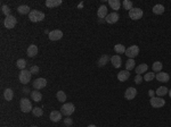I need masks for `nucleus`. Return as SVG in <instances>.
I'll return each mask as SVG.
<instances>
[{"instance_id": "nucleus-1", "label": "nucleus", "mask_w": 171, "mask_h": 127, "mask_svg": "<svg viewBox=\"0 0 171 127\" xmlns=\"http://www.w3.org/2000/svg\"><path fill=\"white\" fill-rule=\"evenodd\" d=\"M29 18L31 22L37 23V22H41L45 19V14L39 12V10H31V13L29 14Z\"/></svg>"}, {"instance_id": "nucleus-2", "label": "nucleus", "mask_w": 171, "mask_h": 127, "mask_svg": "<svg viewBox=\"0 0 171 127\" xmlns=\"http://www.w3.org/2000/svg\"><path fill=\"white\" fill-rule=\"evenodd\" d=\"M20 107H21V110L23 111V113H30V111H32L33 110V108H32V103L31 101L27 99V98H23V99H21V102H20Z\"/></svg>"}, {"instance_id": "nucleus-3", "label": "nucleus", "mask_w": 171, "mask_h": 127, "mask_svg": "<svg viewBox=\"0 0 171 127\" xmlns=\"http://www.w3.org/2000/svg\"><path fill=\"white\" fill-rule=\"evenodd\" d=\"M74 110H75V107L71 102L64 103L62 106V108H61V113H62V115H64V116H71V115L74 113Z\"/></svg>"}, {"instance_id": "nucleus-4", "label": "nucleus", "mask_w": 171, "mask_h": 127, "mask_svg": "<svg viewBox=\"0 0 171 127\" xmlns=\"http://www.w3.org/2000/svg\"><path fill=\"white\" fill-rule=\"evenodd\" d=\"M31 72L30 70H27V69H23V70H21V73H20V76H18V79H20V82L21 83H23V84H27L30 81H31Z\"/></svg>"}, {"instance_id": "nucleus-5", "label": "nucleus", "mask_w": 171, "mask_h": 127, "mask_svg": "<svg viewBox=\"0 0 171 127\" xmlns=\"http://www.w3.org/2000/svg\"><path fill=\"white\" fill-rule=\"evenodd\" d=\"M143 15H144V13L140 8H132L131 10H129V17L133 21L140 19L143 17Z\"/></svg>"}, {"instance_id": "nucleus-6", "label": "nucleus", "mask_w": 171, "mask_h": 127, "mask_svg": "<svg viewBox=\"0 0 171 127\" xmlns=\"http://www.w3.org/2000/svg\"><path fill=\"white\" fill-rule=\"evenodd\" d=\"M16 23H17V19L14 17L13 15H9V16H6V18H5V21H3V24H5V27H7V28H14L15 25H16Z\"/></svg>"}, {"instance_id": "nucleus-7", "label": "nucleus", "mask_w": 171, "mask_h": 127, "mask_svg": "<svg viewBox=\"0 0 171 127\" xmlns=\"http://www.w3.org/2000/svg\"><path fill=\"white\" fill-rule=\"evenodd\" d=\"M138 53H139L138 46H131L128 49H126V56H128L130 59H133L136 56H138Z\"/></svg>"}, {"instance_id": "nucleus-8", "label": "nucleus", "mask_w": 171, "mask_h": 127, "mask_svg": "<svg viewBox=\"0 0 171 127\" xmlns=\"http://www.w3.org/2000/svg\"><path fill=\"white\" fill-rule=\"evenodd\" d=\"M149 103H151V106L153 107V108H161V107H163L164 104H165V100H163L162 98H151V100H149Z\"/></svg>"}, {"instance_id": "nucleus-9", "label": "nucleus", "mask_w": 171, "mask_h": 127, "mask_svg": "<svg viewBox=\"0 0 171 127\" xmlns=\"http://www.w3.org/2000/svg\"><path fill=\"white\" fill-rule=\"evenodd\" d=\"M46 85H47V81H46V78H37V79L33 82V88H34L36 90L43 89Z\"/></svg>"}, {"instance_id": "nucleus-10", "label": "nucleus", "mask_w": 171, "mask_h": 127, "mask_svg": "<svg viewBox=\"0 0 171 127\" xmlns=\"http://www.w3.org/2000/svg\"><path fill=\"white\" fill-rule=\"evenodd\" d=\"M48 35H49V40H52V41H57V40L62 39V37H63V32H62L61 30H54V31H52Z\"/></svg>"}, {"instance_id": "nucleus-11", "label": "nucleus", "mask_w": 171, "mask_h": 127, "mask_svg": "<svg viewBox=\"0 0 171 127\" xmlns=\"http://www.w3.org/2000/svg\"><path fill=\"white\" fill-rule=\"evenodd\" d=\"M137 95V90L135 88H128L126 90V93H124V98L127 100H132L135 99V97Z\"/></svg>"}, {"instance_id": "nucleus-12", "label": "nucleus", "mask_w": 171, "mask_h": 127, "mask_svg": "<svg viewBox=\"0 0 171 127\" xmlns=\"http://www.w3.org/2000/svg\"><path fill=\"white\" fill-rule=\"evenodd\" d=\"M119 18H120V16H119V14L117 12H114V13L112 14H108L107 16H106V22L108 23V24H114V23H117L119 21Z\"/></svg>"}, {"instance_id": "nucleus-13", "label": "nucleus", "mask_w": 171, "mask_h": 127, "mask_svg": "<svg viewBox=\"0 0 171 127\" xmlns=\"http://www.w3.org/2000/svg\"><path fill=\"white\" fill-rule=\"evenodd\" d=\"M129 77H130L129 70H121V72L118 74V79L120 81V82H126Z\"/></svg>"}, {"instance_id": "nucleus-14", "label": "nucleus", "mask_w": 171, "mask_h": 127, "mask_svg": "<svg viewBox=\"0 0 171 127\" xmlns=\"http://www.w3.org/2000/svg\"><path fill=\"white\" fill-rule=\"evenodd\" d=\"M155 78L158 79V82H164V83H167V82H169L170 76H169V74H167V73H158V74L155 75Z\"/></svg>"}, {"instance_id": "nucleus-15", "label": "nucleus", "mask_w": 171, "mask_h": 127, "mask_svg": "<svg viewBox=\"0 0 171 127\" xmlns=\"http://www.w3.org/2000/svg\"><path fill=\"white\" fill-rule=\"evenodd\" d=\"M27 56L29 57H36L38 55V47L36 44H31L29 48H27Z\"/></svg>"}, {"instance_id": "nucleus-16", "label": "nucleus", "mask_w": 171, "mask_h": 127, "mask_svg": "<svg viewBox=\"0 0 171 127\" xmlns=\"http://www.w3.org/2000/svg\"><path fill=\"white\" fill-rule=\"evenodd\" d=\"M62 119V113L61 111H57V110H54L53 113L50 114V120L54 123H57Z\"/></svg>"}, {"instance_id": "nucleus-17", "label": "nucleus", "mask_w": 171, "mask_h": 127, "mask_svg": "<svg viewBox=\"0 0 171 127\" xmlns=\"http://www.w3.org/2000/svg\"><path fill=\"white\" fill-rule=\"evenodd\" d=\"M111 63L113 65V67H115V68H120L121 67V57L120 56H113L112 58H111Z\"/></svg>"}, {"instance_id": "nucleus-18", "label": "nucleus", "mask_w": 171, "mask_h": 127, "mask_svg": "<svg viewBox=\"0 0 171 127\" xmlns=\"http://www.w3.org/2000/svg\"><path fill=\"white\" fill-rule=\"evenodd\" d=\"M108 5H110L111 8H112L113 10H115L117 13H118V10L120 9V7H121V2H120L119 0H108Z\"/></svg>"}, {"instance_id": "nucleus-19", "label": "nucleus", "mask_w": 171, "mask_h": 127, "mask_svg": "<svg viewBox=\"0 0 171 127\" xmlns=\"http://www.w3.org/2000/svg\"><path fill=\"white\" fill-rule=\"evenodd\" d=\"M97 15H98L99 18H105L106 16H107V7L104 6V5H102V6L98 8Z\"/></svg>"}, {"instance_id": "nucleus-20", "label": "nucleus", "mask_w": 171, "mask_h": 127, "mask_svg": "<svg viewBox=\"0 0 171 127\" xmlns=\"http://www.w3.org/2000/svg\"><path fill=\"white\" fill-rule=\"evenodd\" d=\"M147 69H148V66H147L146 64H142V65L137 66L135 70H136L137 75H142L143 73H146V72H147Z\"/></svg>"}, {"instance_id": "nucleus-21", "label": "nucleus", "mask_w": 171, "mask_h": 127, "mask_svg": "<svg viewBox=\"0 0 171 127\" xmlns=\"http://www.w3.org/2000/svg\"><path fill=\"white\" fill-rule=\"evenodd\" d=\"M108 60H111V58H110L107 55H103V56L98 59V63H97L98 67H103V66H105Z\"/></svg>"}, {"instance_id": "nucleus-22", "label": "nucleus", "mask_w": 171, "mask_h": 127, "mask_svg": "<svg viewBox=\"0 0 171 127\" xmlns=\"http://www.w3.org/2000/svg\"><path fill=\"white\" fill-rule=\"evenodd\" d=\"M3 97L7 101H12L14 98V92L12 89H6L3 91Z\"/></svg>"}, {"instance_id": "nucleus-23", "label": "nucleus", "mask_w": 171, "mask_h": 127, "mask_svg": "<svg viewBox=\"0 0 171 127\" xmlns=\"http://www.w3.org/2000/svg\"><path fill=\"white\" fill-rule=\"evenodd\" d=\"M62 3V0H47L46 1V6L48 8H53V7H57Z\"/></svg>"}, {"instance_id": "nucleus-24", "label": "nucleus", "mask_w": 171, "mask_h": 127, "mask_svg": "<svg viewBox=\"0 0 171 127\" xmlns=\"http://www.w3.org/2000/svg\"><path fill=\"white\" fill-rule=\"evenodd\" d=\"M153 13L156 14V15H161V14H163L164 13V6H163V5H161V3L155 5V6L153 7Z\"/></svg>"}, {"instance_id": "nucleus-25", "label": "nucleus", "mask_w": 171, "mask_h": 127, "mask_svg": "<svg viewBox=\"0 0 171 127\" xmlns=\"http://www.w3.org/2000/svg\"><path fill=\"white\" fill-rule=\"evenodd\" d=\"M31 98L36 102H39L42 99V94L40 93L39 91H33V92H31Z\"/></svg>"}, {"instance_id": "nucleus-26", "label": "nucleus", "mask_w": 171, "mask_h": 127, "mask_svg": "<svg viewBox=\"0 0 171 127\" xmlns=\"http://www.w3.org/2000/svg\"><path fill=\"white\" fill-rule=\"evenodd\" d=\"M17 12L21 14V15H25V14H30V7L27 6V5H22V6H20L18 8H17Z\"/></svg>"}, {"instance_id": "nucleus-27", "label": "nucleus", "mask_w": 171, "mask_h": 127, "mask_svg": "<svg viewBox=\"0 0 171 127\" xmlns=\"http://www.w3.org/2000/svg\"><path fill=\"white\" fill-rule=\"evenodd\" d=\"M167 93H169V90L167 89L165 86H161V88H158L156 90V94H158V97H163V95H165Z\"/></svg>"}, {"instance_id": "nucleus-28", "label": "nucleus", "mask_w": 171, "mask_h": 127, "mask_svg": "<svg viewBox=\"0 0 171 127\" xmlns=\"http://www.w3.org/2000/svg\"><path fill=\"white\" fill-rule=\"evenodd\" d=\"M162 63L161 61H155V63L153 64V66H152V68H153V72H155V73H158V72H161L162 70Z\"/></svg>"}, {"instance_id": "nucleus-29", "label": "nucleus", "mask_w": 171, "mask_h": 127, "mask_svg": "<svg viewBox=\"0 0 171 127\" xmlns=\"http://www.w3.org/2000/svg\"><path fill=\"white\" fill-rule=\"evenodd\" d=\"M56 97H57V100H58L59 102H65L66 101V94L63 92V91H58L57 94H56Z\"/></svg>"}, {"instance_id": "nucleus-30", "label": "nucleus", "mask_w": 171, "mask_h": 127, "mask_svg": "<svg viewBox=\"0 0 171 127\" xmlns=\"http://www.w3.org/2000/svg\"><path fill=\"white\" fill-rule=\"evenodd\" d=\"M16 66L20 68V69H24L25 68V66H27V60L25 59H18L17 61H16Z\"/></svg>"}, {"instance_id": "nucleus-31", "label": "nucleus", "mask_w": 171, "mask_h": 127, "mask_svg": "<svg viewBox=\"0 0 171 127\" xmlns=\"http://www.w3.org/2000/svg\"><path fill=\"white\" fill-rule=\"evenodd\" d=\"M135 59H129L127 63H126V69L127 70H131L135 68Z\"/></svg>"}, {"instance_id": "nucleus-32", "label": "nucleus", "mask_w": 171, "mask_h": 127, "mask_svg": "<svg viewBox=\"0 0 171 127\" xmlns=\"http://www.w3.org/2000/svg\"><path fill=\"white\" fill-rule=\"evenodd\" d=\"M155 78V74L152 72V73H146L144 75V81L146 82H151V81H153Z\"/></svg>"}, {"instance_id": "nucleus-33", "label": "nucleus", "mask_w": 171, "mask_h": 127, "mask_svg": "<svg viewBox=\"0 0 171 127\" xmlns=\"http://www.w3.org/2000/svg\"><path fill=\"white\" fill-rule=\"evenodd\" d=\"M32 114H33V116L41 117V116L43 115V111H42V109H41V108H39V107H36V108H33V110H32Z\"/></svg>"}, {"instance_id": "nucleus-34", "label": "nucleus", "mask_w": 171, "mask_h": 127, "mask_svg": "<svg viewBox=\"0 0 171 127\" xmlns=\"http://www.w3.org/2000/svg\"><path fill=\"white\" fill-rule=\"evenodd\" d=\"M122 5H123L124 9H127V10H131L132 9V1H130V0H124L122 2Z\"/></svg>"}, {"instance_id": "nucleus-35", "label": "nucleus", "mask_w": 171, "mask_h": 127, "mask_svg": "<svg viewBox=\"0 0 171 127\" xmlns=\"http://www.w3.org/2000/svg\"><path fill=\"white\" fill-rule=\"evenodd\" d=\"M114 50L118 53H124L126 52V48L122 44H117V46H114Z\"/></svg>"}, {"instance_id": "nucleus-36", "label": "nucleus", "mask_w": 171, "mask_h": 127, "mask_svg": "<svg viewBox=\"0 0 171 127\" xmlns=\"http://www.w3.org/2000/svg\"><path fill=\"white\" fill-rule=\"evenodd\" d=\"M1 12L3 15H6V16H9L10 15V8L7 6V5H3L2 7H1Z\"/></svg>"}, {"instance_id": "nucleus-37", "label": "nucleus", "mask_w": 171, "mask_h": 127, "mask_svg": "<svg viewBox=\"0 0 171 127\" xmlns=\"http://www.w3.org/2000/svg\"><path fill=\"white\" fill-rule=\"evenodd\" d=\"M30 72H31V74H38L39 73V67L38 66H32L30 68Z\"/></svg>"}, {"instance_id": "nucleus-38", "label": "nucleus", "mask_w": 171, "mask_h": 127, "mask_svg": "<svg viewBox=\"0 0 171 127\" xmlns=\"http://www.w3.org/2000/svg\"><path fill=\"white\" fill-rule=\"evenodd\" d=\"M64 124H65V126L71 127V125L73 124V121H72L71 118H65V119H64Z\"/></svg>"}, {"instance_id": "nucleus-39", "label": "nucleus", "mask_w": 171, "mask_h": 127, "mask_svg": "<svg viewBox=\"0 0 171 127\" xmlns=\"http://www.w3.org/2000/svg\"><path fill=\"white\" fill-rule=\"evenodd\" d=\"M143 82V77H142V75H137V76L135 77V83L136 84H140Z\"/></svg>"}, {"instance_id": "nucleus-40", "label": "nucleus", "mask_w": 171, "mask_h": 127, "mask_svg": "<svg viewBox=\"0 0 171 127\" xmlns=\"http://www.w3.org/2000/svg\"><path fill=\"white\" fill-rule=\"evenodd\" d=\"M148 94H149L151 98H154V91H153V90H149V91H148Z\"/></svg>"}, {"instance_id": "nucleus-41", "label": "nucleus", "mask_w": 171, "mask_h": 127, "mask_svg": "<svg viewBox=\"0 0 171 127\" xmlns=\"http://www.w3.org/2000/svg\"><path fill=\"white\" fill-rule=\"evenodd\" d=\"M22 91H23V92H24V93H25V94H27V93H29V92H30V90L27 89V88H24V89L22 90Z\"/></svg>"}, {"instance_id": "nucleus-42", "label": "nucleus", "mask_w": 171, "mask_h": 127, "mask_svg": "<svg viewBox=\"0 0 171 127\" xmlns=\"http://www.w3.org/2000/svg\"><path fill=\"white\" fill-rule=\"evenodd\" d=\"M88 127H97V126H95V125H89Z\"/></svg>"}, {"instance_id": "nucleus-43", "label": "nucleus", "mask_w": 171, "mask_h": 127, "mask_svg": "<svg viewBox=\"0 0 171 127\" xmlns=\"http://www.w3.org/2000/svg\"><path fill=\"white\" fill-rule=\"evenodd\" d=\"M169 95H170V98H171V90H169Z\"/></svg>"}, {"instance_id": "nucleus-44", "label": "nucleus", "mask_w": 171, "mask_h": 127, "mask_svg": "<svg viewBox=\"0 0 171 127\" xmlns=\"http://www.w3.org/2000/svg\"><path fill=\"white\" fill-rule=\"evenodd\" d=\"M31 127H37V126H31Z\"/></svg>"}]
</instances>
